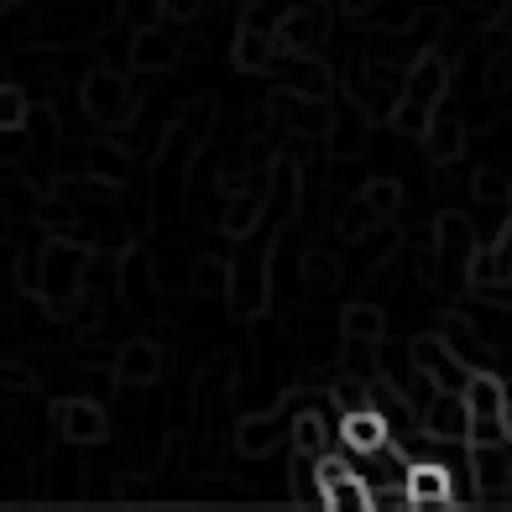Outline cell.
I'll list each match as a JSON object with an SVG mask.
<instances>
[{"label": "cell", "mask_w": 512, "mask_h": 512, "mask_svg": "<svg viewBox=\"0 0 512 512\" xmlns=\"http://www.w3.org/2000/svg\"><path fill=\"white\" fill-rule=\"evenodd\" d=\"M465 408H471V445H502L507 439V387L492 371H471Z\"/></svg>", "instance_id": "1"}, {"label": "cell", "mask_w": 512, "mask_h": 512, "mask_svg": "<svg viewBox=\"0 0 512 512\" xmlns=\"http://www.w3.org/2000/svg\"><path fill=\"white\" fill-rule=\"evenodd\" d=\"M84 262L89 256L79 246H68V241H53L48 251H42V293L53 298V309L74 304V293L84 288Z\"/></svg>", "instance_id": "2"}, {"label": "cell", "mask_w": 512, "mask_h": 512, "mask_svg": "<svg viewBox=\"0 0 512 512\" xmlns=\"http://www.w3.org/2000/svg\"><path fill=\"white\" fill-rule=\"evenodd\" d=\"M413 366L424 371V377L439 387V392H465V382H471V366H465L445 340H434V335H424V340H413Z\"/></svg>", "instance_id": "3"}, {"label": "cell", "mask_w": 512, "mask_h": 512, "mask_svg": "<svg viewBox=\"0 0 512 512\" xmlns=\"http://www.w3.org/2000/svg\"><path fill=\"white\" fill-rule=\"evenodd\" d=\"M439 89H445V63L424 58V63L413 68V84L403 89V100H398V126H403V131L424 126V115H429V105L439 100Z\"/></svg>", "instance_id": "4"}, {"label": "cell", "mask_w": 512, "mask_h": 512, "mask_svg": "<svg viewBox=\"0 0 512 512\" xmlns=\"http://www.w3.org/2000/svg\"><path fill=\"white\" fill-rule=\"evenodd\" d=\"M408 497H413V507H450L460 492H455V481H450V465L439 460V455H418L413 465H408Z\"/></svg>", "instance_id": "5"}, {"label": "cell", "mask_w": 512, "mask_h": 512, "mask_svg": "<svg viewBox=\"0 0 512 512\" xmlns=\"http://www.w3.org/2000/svg\"><path fill=\"white\" fill-rule=\"evenodd\" d=\"M105 408H100V398H68V403H58V434L63 439H74V445H100L105 439Z\"/></svg>", "instance_id": "6"}, {"label": "cell", "mask_w": 512, "mask_h": 512, "mask_svg": "<svg viewBox=\"0 0 512 512\" xmlns=\"http://www.w3.org/2000/svg\"><path fill=\"white\" fill-rule=\"evenodd\" d=\"M424 429L434 439H471V408H465V392H434L424 403Z\"/></svg>", "instance_id": "7"}, {"label": "cell", "mask_w": 512, "mask_h": 512, "mask_svg": "<svg viewBox=\"0 0 512 512\" xmlns=\"http://www.w3.org/2000/svg\"><path fill=\"white\" fill-rule=\"evenodd\" d=\"M387 445H392V429L377 408L345 413V450L351 455H387Z\"/></svg>", "instance_id": "8"}, {"label": "cell", "mask_w": 512, "mask_h": 512, "mask_svg": "<svg viewBox=\"0 0 512 512\" xmlns=\"http://www.w3.org/2000/svg\"><path fill=\"white\" fill-rule=\"evenodd\" d=\"M115 382H157L162 371V351L152 340H126L121 351H115Z\"/></svg>", "instance_id": "9"}, {"label": "cell", "mask_w": 512, "mask_h": 512, "mask_svg": "<svg viewBox=\"0 0 512 512\" xmlns=\"http://www.w3.org/2000/svg\"><path fill=\"white\" fill-rule=\"evenodd\" d=\"M230 298H236V314L251 319L267 309V288H262V262H236V277H230Z\"/></svg>", "instance_id": "10"}, {"label": "cell", "mask_w": 512, "mask_h": 512, "mask_svg": "<svg viewBox=\"0 0 512 512\" xmlns=\"http://www.w3.org/2000/svg\"><path fill=\"white\" fill-rule=\"evenodd\" d=\"M84 105L100 115V121H121L126 115V84L115 79V74H95L84 89Z\"/></svg>", "instance_id": "11"}, {"label": "cell", "mask_w": 512, "mask_h": 512, "mask_svg": "<svg viewBox=\"0 0 512 512\" xmlns=\"http://www.w3.org/2000/svg\"><path fill=\"white\" fill-rule=\"evenodd\" d=\"M283 42L293 53H309V48H319L324 42V11L314 6V11H293L288 21H283Z\"/></svg>", "instance_id": "12"}, {"label": "cell", "mask_w": 512, "mask_h": 512, "mask_svg": "<svg viewBox=\"0 0 512 512\" xmlns=\"http://www.w3.org/2000/svg\"><path fill=\"white\" fill-rule=\"evenodd\" d=\"M387 330V314L377 304H351L345 309V340H366V345H377Z\"/></svg>", "instance_id": "13"}, {"label": "cell", "mask_w": 512, "mask_h": 512, "mask_svg": "<svg viewBox=\"0 0 512 512\" xmlns=\"http://www.w3.org/2000/svg\"><path fill=\"white\" fill-rule=\"evenodd\" d=\"M272 439H277V418L251 413L246 424H241V434H236V450H241V455H267Z\"/></svg>", "instance_id": "14"}, {"label": "cell", "mask_w": 512, "mask_h": 512, "mask_svg": "<svg viewBox=\"0 0 512 512\" xmlns=\"http://www.w3.org/2000/svg\"><path fill=\"white\" fill-rule=\"evenodd\" d=\"M230 277H236V267H230V262H220V256H199L194 293H230Z\"/></svg>", "instance_id": "15"}, {"label": "cell", "mask_w": 512, "mask_h": 512, "mask_svg": "<svg viewBox=\"0 0 512 512\" xmlns=\"http://www.w3.org/2000/svg\"><path fill=\"white\" fill-rule=\"evenodd\" d=\"M361 204L371 209L377 220H387V215H398V204H403V189L392 178H377V183H366V194H361Z\"/></svg>", "instance_id": "16"}, {"label": "cell", "mask_w": 512, "mask_h": 512, "mask_svg": "<svg viewBox=\"0 0 512 512\" xmlns=\"http://www.w3.org/2000/svg\"><path fill=\"white\" fill-rule=\"evenodd\" d=\"M262 220V199H230L225 204V215H220V225H225V236H246V230Z\"/></svg>", "instance_id": "17"}, {"label": "cell", "mask_w": 512, "mask_h": 512, "mask_svg": "<svg viewBox=\"0 0 512 512\" xmlns=\"http://www.w3.org/2000/svg\"><path fill=\"white\" fill-rule=\"evenodd\" d=\"M293 439H298V450H304V455H314V460H324V455H330V434H324V418H319V413H304V418H298Z\"/></svg>", "instance_id": "18"}, {"label": "cell", "mask_w": 512, "mask_h": 512, "mask_svg": "<svg viewBox=\"0 0 512 512\" xmlns=\"http://www.w3.org/2000/svg\"><path fill=\"white\" fill-rule=\"evenodd\" d=\"M335 277H340V262L330 251H309L304 256V283L309 288H335Z\"/></svg>", "instance_id": "19"}, {"label": "cell", "mask_w": 512, "mask_h": 512, "mask_svg": "<svg viewBox=\"0 0 512 512\" xmlns=\"http://www.w3.org/2000/svg\"><path fill=\"white\" fill-rule=\"evenodd\" d=\"M136 63H147V68L173 63V42L162 32H142V37H136Z\"/></svg>", "instance_id": "20"}, {"label": "cell", "mask_w": 512, "mask_h": 512, "mask_svg": "<svg viewBox=\"0 0 512 512\" xmlns=\"http://www.w3.org/2000/svg\"><path fill=\"white\" fill-rule=\"evenodd\" d=\"M267 58H272V42H267L262 32H241L236 63H241V68H267Z\"/></svg>", "instance_id": "21"}, {"label": "cell", "mask_w": 512, "mask_h": 512, "mask_svg": "<svg viewBox=\"0 0 512 512\" xmlns=\"http://www.w3.org/2000/svg\"><path fill=\"white\" fill-rule=\"evenodd\" d=\"M293 89H298V95L324 100V89H330V74H324L319 63H293Z\"/></svg>", "instance_id": "22"}, {"label": "cell", "mask_w": 512, "mask_h": 512, "mask_svg": "<svg viewBox=\"0 0 512 512\" xmlns=\"http://www.w3.org/2000/svg\"><path fill=\"white\" fill-rule=\"evenodd\" d=\"M429 152H434V162H450V157L460 152V126H455V121H439V126L429 131Z\"/></svg>", "instance_id": "23"}, {"label": "cell", "mask_w": 512, "mask_h": 512, "mask_svg": "<svg viewBox=\"0 0 512 512\" xmlns=\"http://www.w3.org/2000/svg\"><path fill=\"white\" fill-rule=\"evenodd\" d=\"M335 403H340L345 413H356V408H371V398H366V387H361L356 377H345V382L335 387Z\"/></svg>", "instance_id": "24"}, {"label": "cell", "mask_w": 512, "mask_h": 512, "mask_svg": "<svg viewBox=\"0 0 512 512\" xmlns=\"http://www.w3.org/2000/svg\"><path fill=\"white\" fill-rule=\"evenodd\" d=\"M476 194H481V199H502V194H507V173L481 168V173H476Z\"/></svg>", "instance_id": "25"}, {"label": "cell", "mask_w": 512, "mask_h": 512, "mask_svg": "<svg viewBox=\"0 0 512 512\" xmlns=\"http://www.w3.org/2000/svg\"><path fill=\"white\" fill-rule=\"evenodd\" d=\"M157 11H168V0H126V16L131 21H152Z\"/></svg>", "instance_id": "26"}, {"label": "cell", "mask_w": 512, "mask_h": 512, "mask_svg": "<svg viewBox=\"0 0 512 512\" xmlns=\"http://www.w3.org/2000/svg\"><path fill=\"white\" fill-rule=\"evenodd\" d=\"M27 121V100H21V89L6 84V126H21Z\"/></svg>", "instance_id": "27"}, {"label": "cell", "mask_w": 512, "mask_h": 512, "mask_svg": "<svg viewBox=\"0 0 512 512\" xmlns=\"http://www.w3.org/2000/svg\"><path fill=\"white\" fill-rule=\"evenodd\" d=\"M471 16H502V0H471Z\"/></svg>", "instance_id": "28"}]
</instances>
